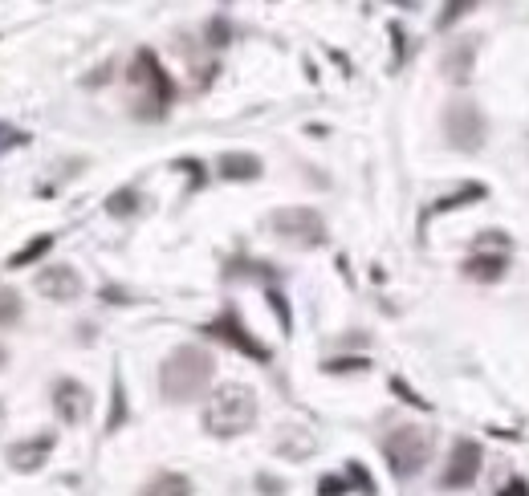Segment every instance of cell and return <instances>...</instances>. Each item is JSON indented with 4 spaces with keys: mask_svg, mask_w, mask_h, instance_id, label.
<instances>
[{
    "mask_svg": "<svg viewBox=\"0 0 529 496\" xmlns=\"http://www.w3.org/2000/svg\"><path fill=\"white\" fill-rule=\"evenodd\" d=\"M269 228L285 240V244H298V248H318L326 244V220L314 208H281L269 216Z\"/></svg>",
    "mask_w": 529,
    "mask_h": 496,
    "instance_id": "cell-6",
    "label": "cell"
},
{
    "mask_svg": "<svg viewBox=\"0 0 529 496\" xmlns=\"http://www.w3.org/2000/svg\"><path fill=\"white\" fill-rule=\"evenodd\" d=\"M53 452V436H33V440H21L9 448V464L17 472H37Z\"/></svg>",
    "mask_w": 529,
    "mask_h": 496,
    "instance_id": "cell-12",
    "label": "cell"
},
{
    "mask_svg": "<svg viewBox=\"0 0 529 496\" xmlns=\"http://www.w3.org/2000/svg\"><path fill=\"white\" fill-rule=\"evenodd\" d=\"M505 269H509V253H485V248H481L477 257H468V261H464V277L485 281V285L501 281V277H505Z\"/></svg>",
    "mask_w": 529,
    "mask_h": 496,
    "instance_id": "cell-13",
    "label": "cell"
},
{
    "mask_svg": "<svg viewBox=\"0 0 529 496\" xmlns=\"http://www.w3.org/2000/svg\"><path fill=\"white\" fill-rule=\"evenodd\" d=\"M261 488H265V492H281L285 484H281V480H269V476H261Z\"/></svg>",
    "mask_w": 529,
    "mask_h": 496,
    "instance_id": "cell-27",
    "label": "cell"
},
{
    "mask_svg": "<svg viewBox=\"0 0 529 496\" xmlns=\"http://www.w3.org/2000/svg\"><path fill=\"white\" fill-rule=\"evenodd\" d=\"M326 370L330 375H338V370H367V358H334L326 362Z\"/></svg>",
    "mask_w": 529,
    "mask_h": 496,
    "instance_id": "cell-21",
    "label": "cell"
},
{
    "mask_svg": "<svg viewBox=\"0 0 529 496\" xmlns=\"http://www.w3.org/2000/svg\"><path fill=\"white\" fill-rule=\"evenodd\" d=\"M135 208H139V192H131V188H127V192H114V196L106 200V212H110V216H131Z\"/></svg>",
    "mask_w": 529,
    "mask_h": 496,
    "instance_id": "cell-19",
    "label": "cell"
},
{
    "mask_svg": "<svg viewBox=\"0 0 529 496\" xmlns=\"http://www.w3.org/2000/svg\"><path fill=\"white\" fill-rule=\"evenodd\" d=\"M53 411L62 423H82L90 415V391L78 379H62L53 387Z\"/></svg>",
    "mask_w": 529,
    "mask_h": 496,
    "instance_id": "cell-10",
    "label": "cell"
},
{
    "mask_svg": "<svg viewBox=\"0 0 529 496\" xmlns=\"http://www.w3.org/2000/svg\"><path fill=\"white\" fill-rule=\"evenodd\" d=\"M216 362L204 346H175L159 366V391L167 403H188L208 391Z\"/></svg>",
    "mask_w": 529,
    "mask_h": 496,
    "instance_id": "cell-1",
    "label": "cell"
},
{
    "mask_svg": "<svg viewBox=\"0 0 529 496\" xmlns=\"http://www.w3.org/2000/svg\"><path fill=\"white\" fill-rule=\"evenodd\" d=\"M257 423V395L253 387L245 383H224L208 395V407H204V431L208 436H220V440H232L249 431Z\"/></svg>",
    "mask_w": 529,
    "mask_h": 496,
    "instance_id": "cell-2",
    "label": "cell"
},
{
    "mask_svg": "<svg viewBox=\"0 0 529 496\" xmlns=\"http://www.w3.org/2000/svg\"><path fill=\"white\" fill-rule=\"evenodd\" d=\"M477 5H481V0H444V13L436 17V25H440V29H448V25H456L460 17L473 13Z\"/></svg>",
    "mask_w": 529,
    "mask_h": 496,
    "instance_id": "cell-17",
    "label": "cell"
},
{
    "mask_svg": "<svg viewBox=\"0 0 529 496\" xmlns=\"http://www.w3.org/2000/svg\"><path fill=\"white\" fill-rule=\"evenodd\" d=\"M497 496H529V484H525L521 476H513V480H505V484H501V492H497Z\"/></svg>",
    "mask_w": 529,
    "mask_h": 496,
    "instance_id": "cell-22",
    "label": "cell"
},
{
    "mask_svg": "<svg viewBox=\"0 0 529 496\" xmlns=\"http://www.w3.org/2000/svg\"><path fill=\"white\" fill-rule=\"evenodd\" d=\"M444 135H448V143H452L456 151H464V155L481 151V147H485V135H489V122H485L481 106H473V102H452V106L444 110Z\"/></svg>",
    "mask_w": 529,
    "mask_h": 496,
    "instance_id": "cell-5",
    "label": "cell"
},
{
    "mask_svg": "<svg viewBox=\"0 0 529 496\" xmlns=\"http://www.w3.org/2000/svg\"><path fill=\"white\" fill-rule=\"evenodd\" d=\"M49 248H53V236H37V240H29V244L21 248V253H13V257H9V269H25V265L41 261V257L49 253Z\"/></svg>",
    "mask_w": 529,
    "mask_h": 496,
    "instance_id": "cell-16",
    "label": "cell"
},
{
    "mask_svg": "<svg viewBox=\"0 0 529 496\" xmlns=\"http://www.w3.org/2000/svg\"><path fill=\"white\" fill-rule=\"evenodd\" d=\"M5 362H9V350H5V346H0V366H5Z\"/></svg>",
    "mask_w": 529,
    "mask_h": 496,
    "instance_id": "cell-28",
    "label": "cell"
},
{
    "mask_svg": "<svg viewBox=\"0 0 529 496\" xmlns=\"http://www.w3.org/2000/svg\"><path fill=\"white\" fill-rule=\"evenodd\" d=\"M37 293H45L49 301H74L82 293V277L70 265H45L37 273Z\"/></svg>",
    "mask_w": 529,
    "mask_h": 496,
    "instance_id": "cell-9",
    "label": "cell"
},
{
    "mask_svg": "<svg viewBox=\"0 0 529 496\" xmlns=\"http://www.w3.org/2000/svg\"><path fill=\"white\" fill-rule=\"evenodd\" d=\"M383 456H387V464H391V472L399 480L420 476L424 464L432 460V431L428 427H416V423L395 427L391 436L383 440Z\"/></svg>",
    "mask_w": 529,
    "mask_h": 496,
    "instance_id": "cell-4",
    "label": "cell"
},
{
    "mask_svg": "<svg viewBox=\"0 0 529 496\" xmlns=\"http://www.w3.org/2000/svg\"><path fill=\"white\" fill-rule=\"evenodd\" d=\"M208 37H212V45H224V41H228V21L216 17V21L208 25Z\"/></svg>",
    "mask_w": 529,
    "mask_h": 496,
    "instance_id": "cell-23",
    "label": "cell"
},
{
    "mask_svg": "<svg viewBox=\"0 0 529 496\" xmlns=\"http://www.w3.org/2000/svg\"><path fill=\"white\" fill-rule=\"evenodd\" d=\"M139 496H192V480L180 472H159L139 488Z\"/></svg>",
    "mask_w": 529,
    "mask_h": 496,
    "instance_id": "cell-15",
    "label": "cell"
},
{
    "mask_svg": "<svg viewBox=\"0 0 529 496\" xmlns=\"http://www.w3.org/2000/svg\"><path fill=\"white\" fill-rule=\"evenodd\" d=\"M318 492H322V496H342V492H346V480H338V476H326Z\"/></svg>",
    "mask_w": 529,
    "mask_h": 496,
    "instance_id": "cell-24",
    "label": "cell"
},
{
    "mask_svg": "<svg viewBox=\"0 0 529 496\" xmlns=\"http://www.w3.org/2000/svg\"><path fill=\"white\" fill-rule=\"evenodd\" d=\"M216 171H220V179H257L261 175V159L249 155V151H224L216 159Z\"/></svg>",
    "mask_w": 529,
    "mask_h": 496,
    "instance_id": "cell-14",
    "label": "cell"
},
{
    "mask_svg": "<svg viewBox=\"0 0 529 496\" xmlns=\"http://www.w3.org/2000/svg\"><path fill=\"white\" fill-rule=\"evenodd\" d=\"M395 391H399V395H403V399H407V403H416V407H428V403H424V399H420V395H416V391H407V387H403V383H399V379H395Z\"/></svg>",
    "mask_w": 529,
    "mask_h": 496,
    "instance_id": "cell-26",
    "label": "cell"
},
{
    "mask_svg": "<svg viewBox=\"0 0 529 496\" xmlns=\"http://www.w3.org/2000/svg\"><path fill=\"white\" fill-rule=\"evenodd\" d=\"M269 301H273V309H277V318H281V326L289 330V309H285V301H281V293H269Z\"/></svg>",
    "mask_w": 529,
    "mask_h": 496,
    "instance_id": "cell-25",
    "label": "cell"
},
{
    "mask_svg": "<svg viewBox=\"0 0 529 496\" xmlns=\"http://www.w3.org/2000/svg\"><path fill=\"white\" fill-rule=\"evenodd\" d=\"M21 322V297L13 289H0V326H17Z\"/></svg>",
    "mask_w": 529,
    "mask_h": 496,
    "instance_id": "cell-18",
    "label": "cell"
},
{
    "mask_svg": "<svg viewBox=\"0 0 529 496\" xmlns=\"http://www.w3.org/2000/svg\"><path fill=\"white\" fill-rule=\"evenodd\" d=\"M131 90H135V114L139 118H163L171 98H175V82L167 78V70L159 66V57L151 49H139L131 61V74H127Z\"/></svg>",
    "mask_w": 529,
    "mask_h": 496,
    "instance_id": "cell-3",
    "label": "cell"
},
{
    "mask_svg": "<svg viewBox=\"0 0 529 496\" xmlns=\"http://www.w3.org/2000/svg\"><path fill=\"white\" fill-rule=\"evenodd\" d=\"M473 57H477V37H456L444 49V78L464 86L468 78H473Z\"/></svg>",
    "mask_w": 529,
    "mask_h": 496,
    "instance_id": "cell-11",
    "label": "cell"
},
{
    "mask_svg": "<svg viewBox=\"0 0 529 496\" xmlns=\"http://www.w3.org/2000/svg\"><path fill=\"white\" fill-rule=\"evenodd\" d=\"M481 464H485V452L477 440H456L452 452H448V464L440 472V488L444 492H460V488H473L477 476H481Z\"/></svg>",
    "mask_w": 529,
    "mask_h": 496,
    "instance_id": "cell-7",
    "label": "cell"
},
{
    "mask_svg": "<svg viewBox=\"0 0 529 496\" xmlns=\"http://www.w3.org/2000/svg\"><path fill=\"white\" fill-rule=\"evenodd\" d=\"M17 143H25V135H21V131H13L9 122H0V155H5V151H13Z\"/></svg>",
    "mask_w": 529,
    "mask_h": 496,
    "instance_id": "cell-20",
    "label": "cell"
},
{
    "mask_svg": "<svg viewBox=\"0 0 529 496\" xmlns=\"http://www.w3.org/2000/svg\"><path fill=\"white\" fill-rule=\"evenodd\" d=\"M208 334L212 338H220V342H228L232 350H241V354H249V358H257V362H269V350L245 330V322L237 318V309H224V314L208 326Z\"/></svg>",
    "mask_w": 529,
    "mask_h": 496,
    "instance_id": "cell-8",
    "label": "cell"
}]
</instances>
